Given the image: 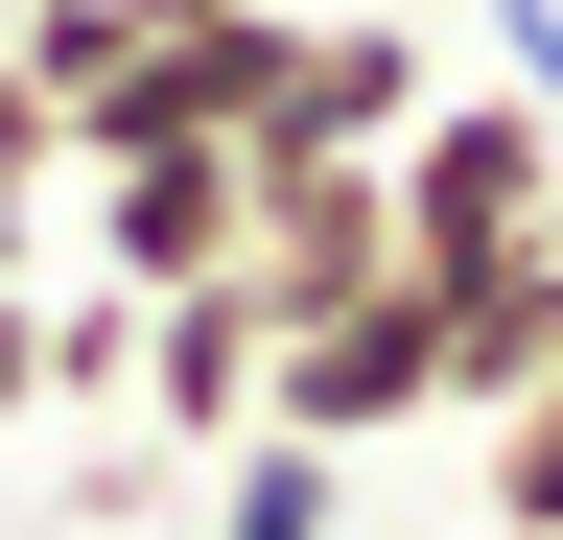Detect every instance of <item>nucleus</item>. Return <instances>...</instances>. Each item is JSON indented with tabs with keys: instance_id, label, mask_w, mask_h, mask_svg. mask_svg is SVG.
<instances>
[{
	"instance_id": "obj_1",
	"label": "nucleus",
	"mask_w": 563,
	"mask_h": 540,
	"mask_svg": "<svg viewBox=\"0 0 563 540\" xmlns=\"http://www.w3.org/2000/svg\"><path fill=\"white\" fill-rule=\"evenodd\" d=\"M376 235H399V283H470V258L563 235V118L540 95H422L376 142Z\"/></svg>"
},
{
	"instance_id": "obj_2",
	"label": "nucleus",
	"mask_w": 563,
	"mask_h": 540,
	"mask_svg": "<svg viewBox=\"0 0 563 540\" xmlns=\"http://www.w3.org/2000/svg\"><path fill=\"white\" fill-rule=\"evenodd\" d=\"M258 423L282 447H399V423H446V306L422 283H352V306H306V329H258Z\"/></svg>"
},
{
	"instance_id": "obj_3",
	"label": "nucleus",
	"mask_w": 563,
	"mask_h": 540,
	"mask_svg": "<svg viewBox=\"0 0 563 540\" xmlns=\"http://www.w3.org/2000/svg\"><path fill=\"white\" fill-rule=\"evenodd\" d=\"M422 95H446V71H422V24H376V0H352V24H329V0H282V95L235 118V165H376Z\"/></svg>"
},
{
	"instance_id": "obj_4",
	"label": "nucleus",
	"mask_w": 563,
	"mask_h": 540,
	"mask_svg": "<svg viewBox=\"0 0 563 540\" xmlns=\"http://www.w3.org/2000/svg\"><path fill=\"white\" fill-rule=\"evenodd\" d=\"M95 283L118 306L235 283V142H95Z\"/></svg>"
},
{
	"instance_id": "obj_5",
	"label": "nucleus",
	"mask_w": 563,
	"mask_h": 540,
	"mask_svg": "<svg viewBox=\"0 0 563 540\" xmlns=\"http://www.w3.org/2000/svg\"><path fill=\"white\" fill-rule=\"evenodd\" d=\"M141 423H165V470H211L258 423V283H188V306H141Z\"/></svg>"
},
{
	"instance_id": "obj_6",
	"label": "nucleus",
	"mask_w": 563,
	"mask_h": 540,
	"mask_svg": "<svg viewBox=\"0 0 563 540\" xmlns=\"http://www.w3.org/2000/svg\"><path fill=\"white\" fill-rule=\"evenodd\" d=\"M422 306H446V423H493V399H540V376H563V235L470 258V283H422Z\"/></svg>"
},
{
	"instance_id": "obj_7",
	"label": "nucleus",
	"mask_w": 563,
	"mask_h": 540,
	"mask_svg": "<svg viewBox=\"0 0 563 540\" xmlns=\"http://www.w3.org/2000/svg\"><path fill=\"white\" fill-rule=\"evenodd\" d=\"M188 494H211V540H352V470H329V447H282V423H235Z\"/></svg>"
},
{
	"instance_id": "obj_8",
	"label": "nucleus",
	"mask_w": 563,
	"mask_h": 540,
	"mask_svg": "<svg viewBox=\"0 0 563 540\" xmlns=\"http://www.w3.org/2000/svg\"><path fill=\"white\" fill-rule=\"evenodd\" d=\"M470 494H493V540H563V376L470 423Z\"/></svg>"
},
{
	"instance_id": "obj_9",
	"label": "nucleus",
	"mask_w": 563,
	"mask_h": 540,
	"mask_svg": "<svg viewBox=\"0 0 563 540\" xmlns=\"http://www.w3.org/2000/svg\"><path fill=\"white\" fill-rule=\"evenodd\" d=\"M47 399H141V306H118V283L47 306Z\"/></svg>"
},
{
	"instance_id": "obj_10",
	"label": "nucleus",
	"mask_w": 563,
	"mask_h": 540,
	"mask_svg": "<svg viewBox=\"0 0 563 540\" xmlns=\"http://www.w3.org/2000/svg\"><path fill=\"white\" fill-rule=\"evenodd\" d=\"M493 95H540V118H563V0H493Z\"/></svg>"
},
{
	"instance_id": "obj_11",
	"label": "nucleus",
	"mask_w": 563,
	"mask_h": 540,
	"mask_svg": "<svg viewBox=\"0 0 563 540\" xmlns=\"http://www.w3.org/2000/svg\"><path fill=\"white\" fill-rule=\"evenodd\" d=\"M24 423H47V306L0 283V447H24Z\"/></svg>"
},
{
	"instance_id": "obj_12",
	"label": "nucleus",
	"mask_w": 563,
	"mask_h": 540,
	"mask_svg": "<svg viewBox=\"0 0 563 540\" xmlns=\"http://www.w3.org/2000/svg\"><path fill=\"white\" fill-rule=\"evenodd\" d=\"M0 188H24V212L70 188V142H47V95H24V71H0Z\"/></svg>"
},
{
	"instance_id": "obj_13",
	"label": "nucleus",
	"mask_w": 563,
	"mask_h": 540,
	"mask_svg": "<svg viewBox=\"0 0 563 540\" xmlns=\"http://www.w3.org/2000/svg\"><path fill=\"white\" fill-rule=\"evenodd\" d=\"M24 235H47V212H24V188H0V283H24Z\"/></svg>"
}]
</instances>
